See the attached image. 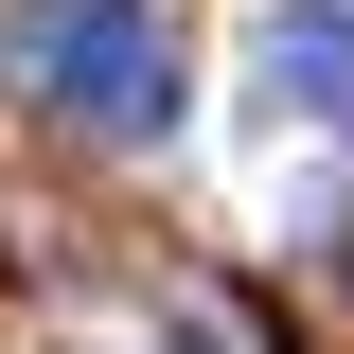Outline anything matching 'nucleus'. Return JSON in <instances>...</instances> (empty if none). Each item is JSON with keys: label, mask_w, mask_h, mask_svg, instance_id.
<instances>
[{"label": "nucleus", "mask_w": 354, "mask_h": 354, "mask_svg": "<svg viewBox=\"0 0 354 354\" xmlns=\"http://www.w3.org/2000/svg\"><path fill=\"white\" fill-rule=\"evenodd\" d=\"M0 106H53L88 142H160L177 124L160 0H0Z\"/></svg>", "instance_id": "obj_1"}, {"label": "nucleus", "mask_w": 354, "mask_h": 354, "mask_svg": "<svg viewBox=\"0 0 354 354\" xmlns=\"http://www.w3.org/2000/svg\"><path fill=\"white\" fill-rule=\"evenodd\" d=\"M266 106L354 142V18H337V0H283V18H266Z\"/></svg>", "instance_id": "obj_2"}, {"label": "nucleus", "mask_w": 354, "mask_h": 354, "mask_svg": "<svg viewBox=\"0 0 354 354\" xmlns=\"http://www.w3.org/2000/svg\"><path fill=\"white\" fill-rule=\"evenodd\" d=\"M337 266H354V248H337Z\"/></svg>", "instance_id": "obj_3"}]
</instances>
